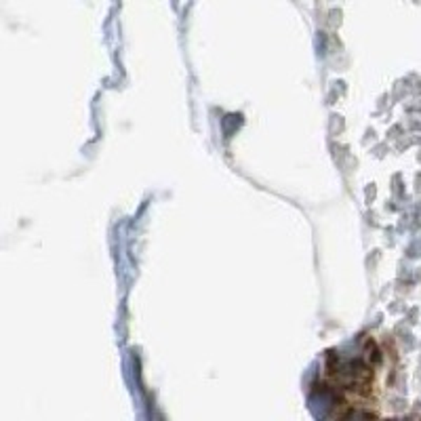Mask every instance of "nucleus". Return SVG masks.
<instances>
[{"mask_svg": "<svg viewBox=\"0 0 421 421\" xmlns=\"http://www.w3.org/2000/svg\"><path fill=\"white\" fill-rule=\"evenodd\" d=\"M371 350H362L350 358H337L333 369H327V382L331 390L346 401L348 407H354V417L360 415L358 407H367L375 392V365L379 362L377 354Z\"/></svg>", "mask_w": 421, "mask_h": 421, "instance_id": "nucleus-1", "label": "nucleus"}]
</instances>
